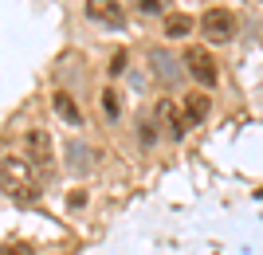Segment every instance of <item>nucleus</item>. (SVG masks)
<instances>
[{"label":"nucleus","mask_w":263,"mask_h":255,"mask_svg":"<svg viewBox=\"0 0 263 255\" xmlns=\"http://www.w3.org/2000/svg\"><path fill=\"white\" fill-rule=\"evenodd\" d=\"M200 28H204V35H209L212 44H224V40L236 35V16L228 8H209L200 16Z\"/></svg>","instance_id":"nucleus-3"},{"label":"nucleus","mask_w":263,"mask_h":255,"mask_svg":"<svg viewBox=\"0 0 263 255\" xmlns=\"http://www.w3.org/2000/svg\"><path fill=\"white\" fill-rule=\"evenodd\" d=\"M51 106H55V114H59L67 126H83V114H79V106L71 102L67 90H55V94H51Z\"/></svg>","instance_id":"nucleus-8"},{"label":"nucleus","mask_w":263,"mask_h":255,"mask_svg":"<svg viewBox=\"0 0 263 255\" xmlns=\"http://www.w3.org/2000/svg\"><path fill=\"white\" fill-rule=\"evenodd\" d=\"M185 71L197 79L200 87H216V79H220L216 59H212L204 47H185Z\"/></svg>","instance_id":"nucleus-2"},{"label":"nucleus","mask_w":263,"mask_h":255,"mask_svg":"<svg viewBox=\"0 0 263 255\" xmlns=\"http://www.w3.org/2000/svg\"><path fill=\"white\" fill-rule=\"evenodd\" d=\"M0 255H32L28 244H0Z\"/></svg>","instance_id":"nucleus-11"},{"label":"nucleus","mask_w":263,"mask_h":255,"mask_svg":"<svg viewBox=\"0 0 263 255\" xmlns=\"http://www.w3.org/2000/svg\"><path fill=\"white\" fill-rule=\"evenodd\" d=\"M102 110H106V118H118V94L114 90H102Z\"/></svg>","instance_id":"nucleus-10"},{"label":"nucleus","mask_w":263,"mask_h":255,"mask_svg":"<svg viewBox=\"0 0 263 255\" xmlns=\"http://www.w3.org/2000/svg\"><path fill=\"white\" fill-rule=\"evenodd\" d=\"M142 8H145V12H161L165 0H142Z\"/></svg>","instance_id":"nucleus-14"},{"label":"nucleus","mask_w":263,"mask_h":255,"mask_svg":"<svg viewBox=\"0 0 263 255\" xmlns=\"http://www.w3.org/2000/svg\"><path fill=\"white\" fill-rule=\"evenodd\" d=\"M157 118L165 122V130L173 133V138H185L189 122H185V114H181V106H177L173 99H161V102H157Z\"/></svg>","instance_id":"nucleus-7"},{"label":"nucleus","mask_w":263,"mask_h":255,"mask_svg":"<svg viewBox=\"0 0 263 255\" xmlns=\"http://www.w3.org/2000/svg\"><path fill=\"white\" fill-rule=\"evenodd\" d=\"M0 189L12 192L16 200H40V173H35L32 161L24 157H4L0 161Z\"/></svg>","instance_id":"nucleus-1"},{"label":"nucleus","mask_w":263,"mask_h":255,"mask_svg":"<svg viewBox=\"0 0 263 255\" xmlns=\"http://www.w3.org/2000/svg\"><path fill=\"white\" fill-rule=\"evenodd\" d=\"M142 142H145V145H149V142H157V126L142 122Z\"/></svg>","instance_id":"nucleus-13"},{"label":"nucleus","mask_w":263,"mask_h":255,"mask_svg":"<svg viewBox=\"0 0 263 255\" xmlns=\"http://www.w3.org/2000/svg\"><path fill=\"white\" fill-rule=\"evenodd\" d=\"M28 161H32L35 169H47L55 161V153H51V138H47V130H28Z\"/></svg>","instance_id":"nucleus-4"},{"label":"nucleus","mask_w":263,"mask_h":255,"mask_svg":"<svg viewBox=\"0 0 263 255\" xmlns=\"http://www.w3.org/2000/svg\"><path fill=\"white\" fill-rule=\"evenodd\" d=\"M189 32H193V20H189L185 12H173V16L165 20V35H169V40H185Z\"/></svg>","instance_id":"nucleus-9"},{"label":"nucleus","mask_w":263,"mask_h":255,"mask_svg":"<svg viewBox=\"0 0 263 255\" xmlns=\"http://www.w3.org/2000/svg\"><path fill=\"white\" fill-rule=\"evenodd\" d=\"M122 71H126V51H118L114 63H110V75H122Z\"/></svg>","instance_id":"nucleus-12"},{"label":"nucleus","mask_w":263,"mask_h":255,"mask_svg":"<svg viewBox=\"0 0 263 255\" xmlns=\"http://www.w3.org/2000/svg\"><path fill=\"white\" fill-rule=\"evenodd\" d=\"M87 16L99 20V24H106V28H122V24H126L118 0H87Z\"/></svg>","instance_id":"nucleus-5"},{"label":"nucleus","mask_w":263,"mask_h":255,"mask_svg":"<svg viewBox=\"0 0 263 255\" xmlns=\"http://www.w3.org/2000/svg\"><path fill=\"white\" fill-rule=\"evenodd\" d=\"M209 110H212V102H209V94H204V90H189L185 102H181V114H185L189 126L204 122V118H209Z\"/></svg>","instance_id":"nucleus-6"}]
</instances>
